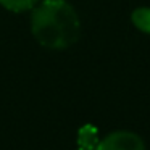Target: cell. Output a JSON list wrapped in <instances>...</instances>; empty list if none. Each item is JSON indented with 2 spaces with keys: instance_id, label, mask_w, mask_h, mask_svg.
Masks as SVG:
<instances>
[{
  "instance_id": "1",
  "label": "cell",
  "mask_w": 150,
  "mask_h": 150,
  "mask_svg": "<svg viewBox=\"0 0 150 150\" xmlns=\"http://www.w3.org/2000/svg\"><path fill=\"white\" fill-rule=\"evenodd\" d=\"M31 11V33L40 47L65 50L78 42L81 21L66 0H42Z\"/></svg>"
},
{
  "instance_id": "4",
  "label": "cell",
  "mask_w": 150,
  "mask_h": 150,
  "mask_svg": "<svg viewBox=\"0 0 150 150\" xmlns=\"http://www.w3.org/2000/svg\"><path fill=\"white\" fill-rule=\"evenodd\" d=\"M37 4H39V0H0V5L5 10L11 11V13H26V11H31Z\"/></svg>"
},
{
  "instance_id": "3",
  "label": "cell",
  "mask_w": 150,
  "mask_h": 150,
  "mask_svg": "<svg viewBox=\"0 0 150 150\" xmlns=\"http://www.w3.org/2000/svg\"><path fill=\"white\" fill-rule=\"evenodd\" d=\"M100 142L98 131L94 124H84L78 131V147L82 150H95Z\"/></svg>"
},
{
  "instance_id": "5",
  "label": "cell",
  "mask_w": 150,
  "mask_h": 150,
  "mask_svg": "<svg viewBox=\"0 0 150 150\" xmlns=\"http://www.w3.org/2000/svg\"><path fill=\"white\" fill-rule=\"evenodd\" d=\"M132 23L137 29H140L142 33L150 34V8L142 7L137 8V10L132 11Z\"/></svg>"
},
{
  "instance_id": "2",
  "label": "cell",
  "mask_w": 150,
  "mask_h": 150,
  "mask_svg": "<svg viewBox=\"0 0 150 150\" xmlns=\"http://www.w3.org/2000/svg\"><path fill=\"white\" fill-rule=\"evenodd\" d=\"M95 150H145L142 137L131 131H115L98 142Z\"/></svg>"
},
{
  "instance_id": "6",
  "label": "cell",
  "mask_w": 150,
  "mask_h": 150,
  "mask_svg": "<svg viewBox=\"0 0 150 150\" xmlns=\"http://www.w3.org/2000/svg\"><path fill=\"white\" fill-rule=\"evenodd\" d=\"M78 150H82V149H78Z\"/></svg>"
}]
</instances>
